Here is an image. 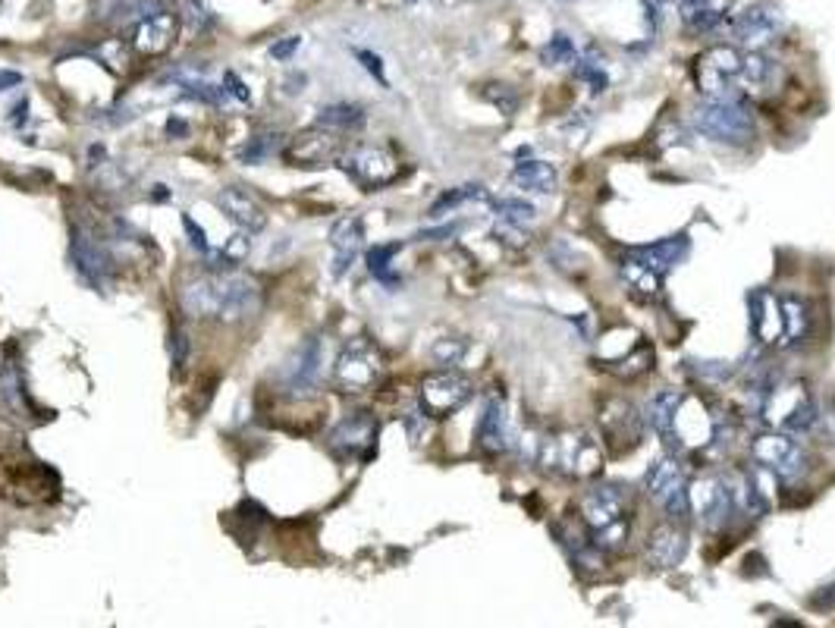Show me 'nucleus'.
<instances>
[{"label":"nucleus","instance_id":"nucleus-23","mask_svg":"<svg viewBox=\"0 0 835 628\" xmlns=\"http://www.w3.org/2000/svg\"><path fill=\"white\" fill-rule=\"evenodd\" d=\"M779 305V321H782V346L792 349L798 343H804V336L810 330V308L801 296H776Z\"/></svg>","mask_w":835,"mask_h":628},{"label":"nucleus","instance_id":"nucleus-13","mask_svg":"<svg viewBox=\"0 0 835 628\" xmlns=\"http://www.w3.org/2000/svg\"><path fill=\"white\" fill-rule=\"evenodd\" d=\"M644 415L631 406V402H609L606 412L600 415V424H603V437H606V446L613 453H625V450H635V446L641 443L644 437Z\"/></svg>","mask_w":835,"mask_h":628},{"label":"nucleus","instance_id":"nucleus-36","mask_svg":"<svg viewBox=\"0 0 835 628\" xmlns=\"http://www.w3.org/2000/svg\"><path fill=\"white\" fill-rule=\"evenodd\" d=\"M493 214L503 217V220H512V223H522V227L537 217L534 205H528V201H522V198H500V201H493Z\"/></svg>","mask_w":835,"mask_h":628},{"label":"nucleus","instance_id":"nucleus-30","mask_svg":"<svg viewBox=\"0 0 835 628\" xmlns=\"http://www.w3.org/2000/svg\"><path fill=\"white\" fill-rule=\"evenodd\" d=\"M0 399H4L16 415H26V409H29L26 384H22V371L13 362H7L4 371H0Z\"/></svg>","mask_w":835,"mask_h":628},{"label":"nucleus","instance_id":"nucleus-1","mask_svg":"<svg viewBox=\"0 0 835 628\" xmlns=\"http://www.w3.org/2000/svg\"><path fill=\"white\" fill-rule=\"evenodd\" d=\"M261 286L242 274H211L183 289V308L201 321L242 324L261 311Z\"/></svg>","mask_w":835,"mask_h":628},{"label":"nucleus","instance_id":"nucleus-12","mask_svg":"<svg viewBox=\"0 0 835 628\" xmlns=\"http://www.w3.org/2000/svg\"><path fill=\"white\" fill-rule=\"evenodd\" d=\"M688 500H691V512L701 515V522L707 528H722L738 512L729 481L722 478H701L688 490Z\"/></svg>","mask_w":835,"mask_h":628},{"label":"nucleus","instance_id":"nucleus-7","mask_svg":"<svg viewBox=\"0 0 835 628\" xmlns=\"http://www.w3.org/2000/svg\"><path fill=\"white\" fill-rule=\"evenodd\" d=\"M383 374V355L380 349L365 340V336H358V340H349L336 358L333 365V387L343 390V393H361L374 387Z\"/></svg>","mask_w":835,"mask_h":628},{"label":"nucleus","instance_id":"nucleus-14","mask_svg":"<svg viewBox=\"0 0 835 628\" xmlns=\"http://www.w3.org/2000/svg\"><path fill=\"white\" fill-rule=\"evenodd\" d=\"M685 553H688V531L675 519L657 525L644 541V559H647V566L657 572L675 569L685 559Z\"/></svg>","mask_w":835,"mask_h":628},{"label":"nucleus","instance_id":"nucleus-17","mask_svg":"<svg viewBox=\"0 0 835 628\" xmlns=\"http://www.w3.org/2000/svg\"><path fill=\"white\" fill-rule=\"evenodd\" d=\"M321 362H324L321 340H314V336H308V340H305L296 352H292V358H289L286 368H283L286 390H292V393H308V390H314V384H318V374H321Z\"/></svg>","mask_w":835,"mask_h":628},{"label":"nucleus","instance_id":"nucleus-15","mask_svg":"<svg viewBox=\"0 0 835 628\" xmlns=\"http://www.w3.org/2000/svg\"><path fill=\"white\" fill-rule=\"evenodd\" d=\"M374 440H377V421L368 412L346 415L333 428V434H330V446L340 456H346V459H355V456L365 459V456H371Z\"/></svg>","mask_w":835,"mask_h":628},{"label":"nucleus","instance_id":"nucleus-9","mask_svg":"<svg viewBox=\"0 0 835 628\" xmlns=\"http://www.w3.org/2000/svg\"><path fill=\"white\" fill-rule=\"evenodd\" d=\"M751 453L754 459L763 465V468H770L776 478L782 481H795L804 475V468H807V459H804V450H801V443L788 434V431H779V434H760L754 437L751 443Z\"/></svg>","mask_w":835,"mask_h":628},{"label":"nucleus","instance_id":"nucleus-11","mask_svg":"<svg viewBox=\"0 0 835 628\" xmlns=\"http://www.w3.org/2000/svg\"><path fill=\"white\" fill-rule=\"evenodd\" d=\"M343 170L355 179L358 186L380 189V186H390L393 179L399 176V161L390 151L365 145V148H355L343 157Z\"/></svg>","mask_w":835,"mask_h":628},{"label":"nucleus","instance_id":"nucleus-40","mask_svg":"<svg viewBox=\"0 0 835 628\" xmlns=\"http://www.w3.org/2000/svg\"><path fill=\"white\" fill-rule=\"evenodd\" d=\"M267 139H270V136H258V139L248 142V145L242 148V154H239L242 161H245V164H261L267 154H274V151H277V142H267Z\"/></svg>","mask_w":835,"mask_h":628},{"label":"nucleus","instance_id":"nucleus-34","mask_svg":"<svg viewBox=\"0 0 835 628\" xmlns=\"http://www.w3.org/2000/svg\"><path fill=\"white\" fill-rule=\"evenodd\" d=\"M248 252H252V233H236L233 239H227V245H223L220 252H211L208 255V261L214 264V267H233V264H239Z\"/></svg>","mask_w":835,"mask_h":628},{"label":"nucleus","instance_id":"nucleus-27","mask_svg":"<svg viewBox=\"0 0 835 628\" xmlns=\"http://www.w3.org/2000/svg\"><path fill=\"white\" fill-rule=\"evenodd\" d=\"M619 274L622 280L631 286V293H641V296H657L660 286H663V274L653 271L650 264H644L638 255H628L619 261Z\"/></svg>","mask_w":835,"mask_h":628},{"label":"nucleus","instance_id":"nucleus-19","mask_svg":"<svg viewBox=\"0 0 835 628\" xmlns=\"http://www.w3.org/2000/svg\"><path fill=\"white\" fill-rule=\"evenodd\" d=\"M361 242H365V227H361L358 217H340L330 227V249H333V274L343 277L352 261L358 258Z\"/></svg>","mask_w":835,"mask_h":628},{"label":"nucleus","instance_id":"nucleus-20","mask_svg":"<svg viewBox=\"0 0 835 628\" xmlns=\"http://www.w3.org/2000/svg\"><path fill=\"white\" fill-rule=\"evenodd\" d=\"M217 205H220V211L227 214L239 230H245V233H258V230H264L267 227V214H264V208L258 205V201L248 195V192H242V189H236V186H230V189H220V195H217Z\"/></svg>","mask_w":835,"mask_h":628},{"label":"nucleus","instance_id":"nucleus-22","mask_svg":"<svg viewBox=\"0 0 835 628\" xmlns=\"http://www.w3.org/2000/svg\"><path fill=\"white\" fill-rule=\"evenodd\" d=\"M478 446L490 456H500L509 450V415L503 399H490L484 406L478 421Z\"/></svg>","mask_w":835,"mask_h":628},{"label":"nucleus","instance_id":"nucleus-47","mask_svg":"<svg viewBox=\"0 0 835 628\" xmlns=\"http://www.w3.org/2000/svg\"><path fill=\"white\" fill-rule=\"evenodd\" d=\"M675 4H679V10H682V19L688 16V13H694V10H701V7H707L710 0H675Z\"/></svg>","mask_w":835,"mask_h":628},{"label":"nucleus","instance_id":"nucleus-46","mask_svg":"<svg viewBox=\"0 0 835 628\" xmlns=\"http://www.w3.org/2000/svg\"><path fill=\"white\" fill-rule=\"evenodd\" d=\"M22 76L16 70H0V92H10V88H19Z\"/></svg>","mask_w":835,"mask_h":628},{"label":"nucleus","instance_id":"nucleus-41","mask_svg":"<svg viewBox=\"0 0 835 628\" xmlns=\"http://www.w3.org/2000/svg\"><path fill=\"white\" fill-rule=\"evenodd\" d=\"M183 227H186V233H189V242H192V249H195V252H201V255L208 258V255H211L214 249H211V242H208L205 230H201V227H198V223H195V220H192L189 214L183 217Z\"/></svg>","mask_w":835,"mask_h":628},{"label":"nucleus","instance_id":"nucleus-4","mask_svg":"<svg viewBox=\"0 0 835 628\" xmlns=\"http://www.w3.org/2000/svg\"><path fill=\"white\" fill-rule=\"evenodd\" d=\"M534 465L553 471V475L591 478L603 468V453L588 434H550L534 440Z\"/></svg>","mask_w":835,"mask_h":628},{"label":"nucleus","instance_id":"nucleus-3","mask_svg":"<svg viewBox=\"0 0 835 628\" xmlns=\"http://www.w3.org/2000/svg\"><path fill=\"white\" fill-rule=\"evenodd\" d=\"M691 126L722 145H748L757 136V117L748 98H704L691 110Z\"/></svg>","mask_w":835,"mask_h":628},{"label":"nucleus","instance_id":"nucleus-5","mask_svg":"<svg viewBox=\"0 0 835 628\" xmlns=\"http://www.w3.org/2000/svg\"><path fill=\"white\" fill-rule=\"evenodd\" d=\"M741 51L732 44H716L694 60V85L707 98H744L741 92Z\"/></svg>","mask_w":835,"mask_h":628},{"label":"nucleus","instance_id":"nucleus-24","mask_svg":"<svg viewBox=\"0 0 835 628\" xmlns=\"http://www.w3.org/2000/svg\"><path fill=\"white\" fill-rule=\"evenodd\" d=\"M688 249H691L688 236H672V239L653 242V245H638V249L631 252V255H638L644 264L653 267V271L666 274V271H672V267L688 255Z\"/></svg>","mask_w":835,"mask_h":628},{"label":"nucleus","instance_id":"nucleus-32","mask_svg":"<svg viewBox=\"0 0 835 628\" xmlns=\"http://www.w3.org/2000/svg\"><path fill=\"white\" fill-rule=\"evenodd\" d=\"M540 60H544V66H569L578 60V48L566 32H556L544 48H540Z\"/></svg>","mask_w":835,"mask_h":628},{"label":"nucleus","instance_id":"nucleus-45","mask_svg":"<svg viewBox=\"0 0 835 628\" xmlns=\"http://www.w3.org/2000/svg\"><path fill=\"white\" fill-rule=\"evenodd\" d=\"M355 57L361 60V66H365V70H368L380 85H387V76H383V60H380L377 54H371V51H355Z\"/></svg>","mask_w":835,"mask_h":628},{"label":"nucleus","instance_id":"nucleus-26","mask_svg":"<svg viewBox=\"0 0 835 628\" xmlns=\"http://www.w3.org/2000/svg\"><path fill=\"white\" fill-rule=\"evenodd\" d=\"M729 490H732V497H735L738 512L751 515V519H760V515L766 512V497H763L760 481H757L754 471H738L735 481H729Z\"/></svg>","mask_w":835,"mask_h":628},{"label":"nucleus","instance_id":"nucleus-43","mask_svg":"<svg viewBox=\"0 0 835 628\" xmlns=\"http://www.w3.org/2000/svg\"><path fill=\"white\" fill-rule=\"evenodd\" d=\"M223 88H227V95H233L236 101H242V104H248L252 101V92H248V85L230 70V73H223Z\"/></svg>","mask_w":835,"mask_h":628},{"label":"nucleus","instance_id":"nucleus-44","mask_svg":"<svg viewBox=\"0 0 835 628\" xmlns=\"http://www.w3.org/2000/svg\"><path fill=\"white\" fill-rule=\"evenodd\" d=\"M299 48H302V35H286L283 41H277L274 48H270V57H274V60H289Z\"/></svg>","mask_w":835,"mask_h":628},{"label":"nucleus","instance_id":"nucleus-37","mask_svg":"<svg viewBox=\"0 0 835 628\" xmlns=\"http://www.w3.org/2000/svg\"><path fill=\"white\" fill-rule=\"evenodd\" d=\"M722 10H713V7H701V10H694L685 16V26L694 32V35H707V32H716L722 26Z\"/></svg>","mask_w":835,"mask_h":628},{"label":"nucleus","instance_id":"nucleus-31","mask_svg":"<svg viewBox=\"0 0 835 628\" xmlns=\"http://www.w3.org/2000/svg\"><path fill=\"white\" fill-rule=\"evenodd\" d=\"M399 249H402V242H387V245H374V249L368 252V271L380 283H387V286L399 283V277L393 274V258L399 255Z\"/></svg>","mask_w":835,"mask_h":628},{"label":"nucleus","instance_id":"nucleus-42","mask_svg":"<svg viewBox=\"0 0 835 628\" xmlns=\"http://www.w3.org/2000/svg\"><path fill=\"white\" fill-rule=\"evenodd\" d=\"M186 16L192 22V32H201L211 22V13L205 10V4L201 0H186Z\"/></svg>","mask_w":835,"mask_h":628},{"label":"nucleus","instance_id":"nucleus-28","mask_svg":"<svg viewBox=\"0 0 835 628\" xmlns=\"http://www.w3.org/2000/svg\"><path fill=\"white\" fill-rule=\"evenodd\" d=\"M779 79V66L760 51H748L741 57V85L757 88V92H770Z\"/></svg>","mask_w":835,"mask_h":628},{"label":"nucleus","instance_id":"nucleus-2","mask_svg":"<svg viewBox=\"0 0 835 628\" xmlns=\"http://www.w3.org/2000/svg\"><path fill=\"white\" fill-rule=\"evenodd\" d=\"M581 519L600 553H616L631 534V497L613 484L594 487L581 503Z\"/></svg>","mask_w":835,"mask_h":628},{"label":"nucleus","instance_id":"nucleus-21","mask_svg":"<svg viewBox=\"0 0 835 628\" xmlns=\"http://www.w3.org/2000/svg\"><path fill=\"white\" fill-rule=\"evenodd\" d=\"M679 402H682V393L660 390L657 396L650 399V406H647V424L653 428V434L663 440V446H666L669 453H679L682 450L679 437H675V412H679Z\"/></svg>","mask_w":835,"mask_h":628},{"label":"nucleus","instance_id":"nucleus-6","mask_svg":"<svg viewBox=\"0 0 835 628\" xmlns=\"http://www.w3.org/2000/svg\"><path fill=\"white\" fill-rule=\"evenodd\" d=\"M644 490L653 503L666 509L669 519L685 522V515L691 512V500H688V481L679 465V456L666 453L660 459H653L644 475Z\"/></svg>","mask_w":835,"mask_h":628},{"label":"nucleus","instance_id":"nucleus-39","mask_svg":"<svg viewBox=\"0 0 835 628\" xmlns=\"http://www.w3.org/2000/svg\"><path fill=\"white\" fill-rule=\"evenodd\" d=\"M575 66H578V79H581L584 85H591L594 95H600L603 88H606V82H609L606 73L600 70V63H594V60L584 57V60H575Z\"/></svg>","mask_w":835,"mask_h":628},{"label":"nucleus","instance_id":"nucleus-18","mask_svg":"<svg viewBox=\"0 0 835 628\" xmlns=\"http://www.w3.org/2000/svg\"><path fill=\"white\" fill-rule=\"evenodd\" d=\"M779 26L782 22H779L776 10L751 4L732 19V35L741 44H766V41H773L779 35Z\"/></svg>","mask_w":835,"mask_h":628},{"label":"nucleus","instance_id":"nucleus-29","mask_svg":"<svg viewBox=\"0 0 835 628\" xmlns=\"http://www.w3.org/2000/svg\"><path fill=\"white\" fill-rule=\"evenodd\" d=\"M318 126H327L336 132H355L365 126V110L358 104H330L318 114Z\"/></svg>","mask_w":835,"mask_h":628},{"label":"nucleus","instance_id":"nucleus-10","mask_svg":"<svg viewBox=\"0 0 835 628\" xmlns=\"http://www.w3.org/2000/svg\"><path fill=\"white\" fill-rule=\"evenodd\" d=\"M70 258H73L76 274L92 289L110 286V277H114V258H110V252L88 230H82V227L73 230Z\"/></svg>","mask_w":835,"mask_h":628},{"label":"nucleus","instance_id":"nucleus-33","mask_svg":"<svg viewBox=\"0 0 835 628\" xmlns=\"http://www.w3.org/2000/svg\"><path fill=\"white\" fill-rule=\"evenodd\" d=\"M487 198V192L481 186H456V189H449L443 192L434 205H431V217H443L446 211H456L462 205H468V201H481Z\"/></svg>","mask_w":835,"mask_h":628},{"label":"nucleus","instance_id":"nucleus-38","mask_svg":"<svg viewBox=\"0 0 835 628\" xmlns=\"http://www.w3.org/2000/svg\"><path fill=\"white\" fill-rule=\"evenodd\" d=\"M189 352H192V340H189V333L186 330H176L170 336V362H173V371L176 374H183L186 365H189Z\"/></svg>","mask_w":835,"mask_h":628},{"label":"nucleus","instance_id":"nucleus-16","mask_svg":"<svg viewBox=\"0 0 835 628\" xmlns=\"http://www.w3.org/2000/svg\"><path fill=\"white\" fill-rule=\"evenodd\" d=\"M173 35H176V13L157 10L139 19V26L132 32V48L142 57H157L173 44Z\"/></svg>","mask_w":835,"mask_h":628},{"label":"nucleus","instance_id":"nucleus-35","mask_svg":"<svg viewBox=\"0 0 835 628\" xmlns=\"http://www.w3.org/2000/svg\"><path fill=\"white\" fill-rule=\"evenodd\" d=\"M606 368L619 377H641L653 368V349L644 343V346H638V352H628L622 362H609Z\"/></svg>","mask_w":835,"mask_h":628},{"label":"nucleus","instance_id":"nucleus-25","mask_svg":"<svg viewBox=\"0 0 835 628\" xmlns=\"http://www.w3.org/2000/svg\"><path fill=\"white\" fill-rule=\"evenodd\" d=\"M509 179L525 192L550 195L556 189V167L547 161H518L509 173Z\"/></svg>","mask_w":835,"mask_h":628},{"label":"nucleus","instance_id":"nucleus-8","mask_svg":"<svg viewBox=\"0 0 835 628\" xmlns=\"http://www.w3.org/2000/svg\"><path fill=\"white\" fill-rule=\"evenodd\" d=\"M475 396V384L459 371H437L421 384V412L427 418H449Z\"/></svg>","mask_w":835,"mask_h":628}]
</instances>
